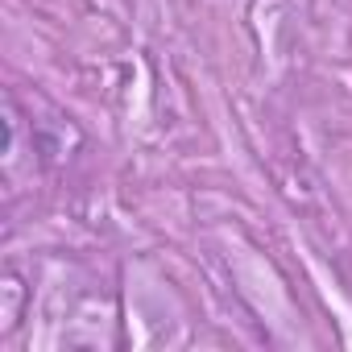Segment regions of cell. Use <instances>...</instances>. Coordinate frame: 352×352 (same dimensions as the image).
Instances as JSON below:
<instances>
[]
</instances>
